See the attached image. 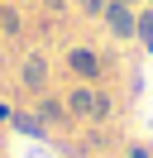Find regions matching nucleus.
Masks as SVG:
<instances>
[{"label": "nucleus", "mask_w": 153, "mask_h": 158, "mask_svg": "<svg viewBox=\"0 0 153 158\" xmlns=\"http://www.w3.org/2000/svg\"><path fill=\"white\" fill-rule=\"evenodd\" d=\"M134 34L153 48V10H139V15H134Z\"/></svg>", "instance_id": "nucleus-6"}, {"label": "nucleus", "mask_w": 153, "mask_h": 158, "mask_svg": "<svg viewBox=\"0 0 153 158\" xmlns=\"http://www.w3.org/2000/svg\"><path fill=\"white\" fill-rule=\"evenodd\" d=\"M19 86H29V91H43L48 86V62L38 58V53H29V58L19 62Z\"/></svg>", "instance_id": "nucleus-3"}, {"label": "nucleus", "mask_w": 153, "mask_h": 158, "mask_svg": "<svg viewBox=\"0 0 153 158\" xmlns=\"http://www.w3.org/2000/svg\"><path fill=\"white\" fill-rule=\"evenodd\" d=\"M134 15H139V10H129V5H115V0H110L101 19H105V29H110L115 39H134Z\"/></svg>", "instance_id": "nucleus-2"}, {"label": "nucleus", "mask_w": 153, "mask_h": 158, "mask_svg": "<svg viewBox=\"0 0 153 158\" xmlns=\"http://www.w3.org/2000/svg\"><path fill=\"white\" fill-rule=\"evenodd\" d=\"M105 5H110V0H81V10H86V15H105Z\"/></svg>", "instance_id": "nucleus-9"}, {"label": "nucleus", "mask_w": 153, "mask_h": 158, "mask_svg": "<svg viewBox=\"0 0 153 158\" xmlns=\"http://www.w3.org/2000/svg\"><path fill=\"white\" fill-rule=\"evenodd\" d=\"M62 115H67V101H53V96L38 101V120H48V125H53V120H62Z\"/></svg>", "instance_id": "nucleus-5"}, {"label": "nucleus", "mask_w": 153, "mask_h": 158, "mask_svg": "<svg viewBox=\"0 0 153 158\" xmlns=\"http://www.w3.org/2000/svg\"><path fill=\"white\" fill-rule=\"evenodd\" d=\"M14 125L24 129V134H38V115H14Z\"/></svg>", "instance_id": "nucleus-8"}, {"label": "nucleus", "mask_w": 153, "mask_h": 158, "mask_svg": "<svg viewBox=\"0 0 153 158\" xmlns=\"http://www.w3.org/2000/svg\"><path fill=\"white\" fill-rule=\"evenodd\" d=\"M67 115H76V120H105L110 115V101H105L101 91H91V86H76L72 96H67Z\"/></svg>", "instance_id": "nucleus-1"}, {"label": "nucleus", "mask_w": 153, "mask_h": 158, "mask_svg": "<svg viewBox=\"0 0 153 158\" xmlns=\"http://www.w3.org/2000/svg\"><path fill=\"white\" fill-rule=\"evenodd\" d=\"M43 5H48V10H62V0H43Z\"/></svg>", "instance_id": "nucleus-12"}, {"label": "nucleus", "mask_w": 153, "mask_h": 158, "mask_svg": "<svg viewBox=\"0 0 153 158\" xmlns=\"http://www.w3.org/2000/svg\"><path fill=\"white\" fill-rule=\"evenodd\" d=\"M67 67H72L81 81H96V77H101V58H96L91 48H72V53H67Z\"/></svg>", "instance_id": "nucleus-4"}, {"label": "nucleus", "mask_w": 153, "mask_h": 158, "mask_svg": "<svg viewBox=\"0 0 153 158\" xmlns=\"http://www.w3.org/2000/svg\"><path fill=\"white\" fill-rule=\"evenodd\" d=\"M129 158H148V148H129Z\"/></svg>", "instance_id": "nucleus-11"}, {"label": "nucleus", "mask_w": 153, "mask_h": 158, "mask_svg": "<svg viewBox=\"0 0 153 158\" xmlns=\"http://www.w3.org/2000/svg\"><path fill=\"white\" fill-rule=\"evenodd\" d=\"M0 34H19V15H14V10L0 15Z\"/></svg>", "instance_id": "nucleus-7"}, {"label": "nucleus", "mask_w": 153, "mask_h": 158, "mask_svg": "<svg viewBox=\"0 0 153 158\" xmlns=\"http://www.w3.org/2000/svg\"><path fill=\"white\" fill-rule=\"evenodd\" d=\"M115 5H129V10H139V5H143V0H115Z\"/></svg>", "instance_id": "nucleus-10"}]
</instances>
